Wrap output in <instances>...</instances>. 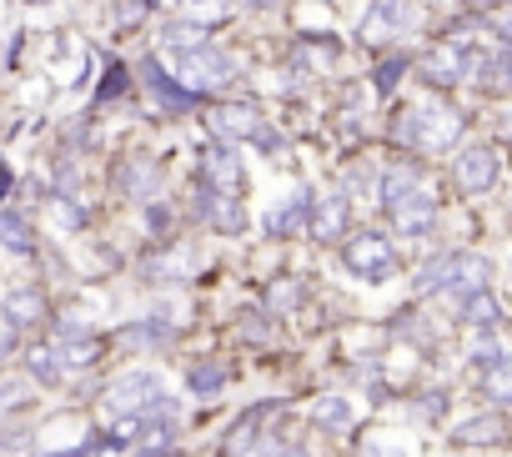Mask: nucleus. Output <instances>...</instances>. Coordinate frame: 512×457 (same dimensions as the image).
Masks as SVG:
<instances>
[{"label": "nucleus", "instance_id": "1", "mask_svg": "<svg viewBox=\"0 0 512 457\" xmlns=\"http://www.w3.org/2000/svg\"><path fill=\"white\" fill-rule=\"evenodd\" d=\"M397 146L407 151H447L457 136H462V116L447 111V106H407L392 126Z\"/></svg>", "mask_w": 512, "mask_h": 457}, {"label": "nucleus", "instance_id": "2", "mask_svg": "<svg viewBox=\"0 0 512 457\" xmlns=\"http://www.w3.org/2000/svg\"><path fill=\"white\" fill-rule=\"evenodd\" d=\"M111 407L121 417H151V412H176V402L166 397V382L146 367H131L111 382Z\"/></svg>", "mask_w": 512, "mask_h": 457}, {"label": "nucleus", "instance_id": "3", "mask_svg": "<svg viewBox=\"0 0 512 457\" xmlns=\"http://www.w3.org/2000/svg\"><path fill=\"white\" fill-rule=\"evenodd\" d=\"M171 61H176L186 91H196V96H211V91H221V86L236 81V61H231L221 46H211V41L196 46V51H181V56H171Z\"/></svg>", "mask_w": 512, "mask_h": 457}, {"label": "nucleus", "instance_id": "4", "mask_svg": "<svg viewBox=\"0 0 512 457\" xmlns=\"http://www.w3.org/2000/svg\"><path fill=\"white\" fill-rule=\"evenodd\" d=\"M342 262H347V272H357V277H367V282H387V277L397 272V252H392V242L377 237V232H357V237L342 247Z\"/></svg>", "mask_w": 512, "mask_h": 457}, {"label": "nucleus", "instance_id": "5", "mask_svg": "<svg viewBox=\"0 0 512 457\" xmlns=\"http://www.w3.org/2000/svg\"><path fill=\"white\" fill-rule=\"evenodd\" d=\"M417 26V0H372L367 16H362V41L382 46V41H397Z\"/></svg>", "mask_w": 512, "mask_h": 457}, {"label": "nucleus", "instance_id": "6", "mask_svg": "<svg viewBox=\"0 0 512 457\" xmlns=\"http://www.w3.org/2000/svg\"><path fill=\"white\" fill-rule=\"evenodd\" d=\"M196 216L211 226V232H226V237H236V232H246V206H241V196H231V191H216V186H196Z\"/></svg>", "mask_w": 512, "mask_h": 457}, {"label": "nucleus", "instance_id": "7", "mask_svg": "<svg viewBox=\"0 0 512 457\" xmlns=\"http://www.w3.org/2000/svg\"><path fill=\"white\" fill-rule=\"evenodd\" d=\"M201 181L206 186H216V191H231V196H241V186H246V171H241V151L231 146V141H211V146H201Z\"/></svg>", "mask_w": 512, "mask_h": 457}, {"label": "nucleus", "instance_id": "8", "mask_svg": "<svg viewBox=\"0 0 512 457\" xmlns=\"http://www.w3.org/2000/svg\"><path fill=\"white\" fill-rule=\"evenodd\" d=\"M452 181L462 186V191H492V181H497V151L492 146H467V151H457V166H452Z\"/></svg>", "mask_w": 512, "mask_h": 457}, {"label": "nucleus", "instance_id": "9", "mask_svg": "<svg viewBox=\"0 0 512 457\" xmlns=\"http://www.w3.org/2000/svg\"><path fill=\"white\" fill-rule=\"evenodd\" d=\"M472 51L462 46V41H447V46H437L427 61H422V81H432V86H457L467 71H472Z\"/></svg>", "mask_w": 512, "mask_h": 457}, {"label": "nucleus", "instance_id": "10", "mask_svg": "<svg viewBox=\"0 0 512 457\" xmlns=\"http://www.w3.org/2000/svg\"><path fill=\"white\" fill-rule=\"evenodd\" d=\"M211 131L221 141H256V136L267 131V121H262V111H256V106H216L211 111Z\"/></svg>", "mask_w": 512, "mask_h": 457}, {"label": "nucleus", "instance_id": "11", "mask_svg": "<svg viewBox=\"0 0 512 457\" xmlns=\"http://www.w3.org/2000/svg\"><path fill=\"white\" fill-rule=\"evenodd\" d=\"M141 81H146V91H151L171 116H181V111L196 106V91H186L181 81H171V71H161V61H146V66H141Z\"/></svg>", "mask_w": 512, "mask_h": 457}, {"label": "nucleus", "instance_id": "12", "mask_svg": "<svg viewBox=\"0 0 512 457\" xmlns=\"http://www.w3.org/2000/svg\"><path fill=\"white\" fill-rule=\"evenodd\" d=\"M116 181H121V191H131V196H151V191H161V161L146 156V151H131V156L121 161Z\"/></svg>", "mask_w": 512, "mask_h": 457}, {"label": "nucleus", "instance_id": "13", "mask_svg": "<svg viewBox=\"0 0 512 457\" xmlns=\"http://www.w3.org/2000/svg\"><path fill=\"white\" fill-rule=\"evenodd\" d=\"M312 191H292V201L287 206H277L267 221H262V232L267 237H292V232H307V221H312Z\"/></svg>", "mask_w": 512, "mask_h": 457}, {"label": "nucleus", "instance_id": "14", "mask_svg": "<svg viewBox=\"0 0 512 457\" xmlns=\"http://www.w3.org/2000/svg\"><path fill=\"white\" fill-rule=\"evenodd\" d=\"M347 216H352L347 196H322V201H312V221H307V232H312L317 242H337V237L347 232Z\"/></svg>", "mask_w": 512, "mask_h": 457}, {"label": "nucleus", "instance_id": "15", "mask_svg": "<svg viewBox=\"0 0 512 457\" xmlns=\"http://www.w3.org/2000/svg\"><path fill=\"white\" fill-rule=\"evenodd\" d=\"M392 221H397V232H402V237H427L432 226H437V196L422 186L407 206H397V211H392Z\"/></svg>", "mask_w": 512, "mask_h": 457}, {"label": "nucleus", "instance_id": "16", "mask_svg": "<svg viewBox=\"0 0 512 457\" xmlns=\"http://www.w3.org/2000/svg\"><path fill=\"white\" fill-rule=\"evenodd\" d=\"M377 191H382V206L397 211V206H407L422 191V176H417V166H387L382 181H377Z\"/></svg>", "mask_w": 512, "mask_h": 457}, {"label": "nucleus", "instance_id": "17", "mask_svg": "<svg viewBox=\"0 0 512 457\" xmlns=\"http://www.w3.org/2000/svg\"><path fill=\"white\" fill-rule=\"evenodd\" d=\"M502 437H507V417H502V412L467 417V422L452 432V442H457V447H492V442H502Z\"/></svg>", "mask_w": 512, "mask_h": 457}, {"label": "nucleus", "instance_id": "18", "mask_svg": "<svg viewBox=\"0 0 512 457\" xmlns=\"http://www.w3.org/2000/svg\"><path fill=\"white\" fill-rule=\"evenodd\" d=\"M0 247L31 257V252H41V237L31 232V221H26L21 211H0Z\"/></svg>", "mask_w": 512, "mask_h": 457}, {"label": "nucleus", "instance_id": "19", "mask_svg": "<svg viewBox=\"0 0 512 457\" xmlns=\"http://www.w3.org/2000/svg\"><path fill=\"white\" fill-rule=\"evenodd\" d=\"M206 41H211V31L196 26V21H171V26H161V51H166V56L196 51V46H206Z\"/></svg>", "mask_w": 512, "mask_h": 457}, {"label": "nucleus", "instance_id": "20", "mask_svg": "<svg viewBox=\"0 0 512 457\" xmlns=\"http://www.w3.org/2000/svg\"><path fill=\"white\" fill-rule=\"evenodd\" d=\"M452 272H457V252H452V257H437V262H427V267L412 277L417 297H437V292H447V287H452Z\"/></svg>", "mask_w": 512, "mask_h": 457}, {"label": "nucleus", "instance_id": "21", "mask_svg": "<svg viewBox=\"0 0 512 457\" xmlns=\"http://www.w3.org/2000/svg\"><path fill=\"white\" fill-rule=\"evenodd\" d=\"M41 312H46V302H41V292H31V287H21V292L6 297V317H11L16 332L31 327V322H41Z\"/></svg>", "mask_w": 512, "mask_h": 457}, {"label": "nucleus", "instance_id": "22", "mask_svg": "<svg viewBox=\"0 0 512 457\" xmlns=\"http://www.w3.org/2000/svg\"><path fill=\"white\" fill-rule=\"evenodd\" d=\"M467 327H497V297L487 292V287H477V292H467L462 297V312H457Z\"/></svg>", "mask_w": 512, "mask_h": 457}, {"label": "nucleus", "instance_id": "23", "mask_svg": "<svg viewBox=\"0 0 512 457\" xmlns=\"http://www.w3.org/2000/svg\"><path fill=\"white\" fill-rule=\"evenodd\" d=\"M272 412H277V402H256V407H246V412L236 417V427H231V447H246V442L256 437V427H262Z\"/></svg>", "mask_w": 512, "mask_h": 457}, {"label": "nucleus", "instance_id": "24", "mask_svg": "<svg viewBox=\"0 0 512 457\" xmlns=\"http://www.w3.org/2000/svg\"><path fill=\"white\" fill-rule=\"evenodd\" d=\"M26 362H31V372H36V377H41V382H51V387H56V382H66V377H71V372H66V362H61V352H56V347H36V352H26Z\"/></svg>", "mask_w": 512, "mask_h": 457}, {"label": "nucleus", "instance_id": "25", "mask_svg": "<svg viewBox=\"0 0 512 457\" xmlns=\"http://www.w3.org/2000/svg\"><path fill=\"white\" fill-rule=\"evenodd\" d=\"M186 382H191V392L216 397V392L226 387V367H221V362H196V367L186 372Z\"/></svg>", "mask_w": 512, "mask_h": 457}, {"label": "nucleus", "instance_id": "26", "mask_svg": "<svg viewBox=\"0 0 512 457\" xmlns=\"http://www.w3.org/2000/svg\"><path fill=\"white\" fill-rule=\"evenodd\" d=\"M317 422L332 427V432H342V427L352 422V407H347L342 397H322V402H317Z\"/></svg>", "mask_w": 512, "mask_h": 457}, {"label": "nucleus", "instance_id": "27", "mask_svg": "<svg viewBox=\"0 0 512 457\" xmlns=\"http://www.w3.org/2000/svg\"><path fill=\"white\" fill-rule=\"evenodd\" d=\"M487 392H492L497 402H512V352H507L497 367H487Z\"/></svg>", "mask_w": 512, "mask_h": 457}, {"label": "nucleus", "instance_id": "28", "mask_svg": "<svg viewBox=\"0 0 512 457\" xmlns=\"http://www.w3.org/2000/svg\"><path fill=\"white\" fill-rule=\"evenodd\" d=\"M181 11H186L196 26H211V21L226 16V0H181Z\"/></svg>", "mask_w": 512, "mask_h": 457}, {"label": "nucleus", "instance_id": "29", "mask_svg": "<svg viewBox=\"0 0 512 457\" xmlns=\"http://www.w3.org/2000/svg\"><path fill=\"white\" fill-rule=\"evenodd\" d=\"M21 402H31V382L26 377H6L0 382V407H21Z\"/></svg>", "mask_w": 512, "mask_h": 457}, {"label": "nucleus", "instance_id": "30", "mask_svg": "<svg viewBox=\"0 0 512 457\" xmlns=\"http://www.w3.org/2000/svg\"><path fill=\"white\" fill-rule=\"evenodd\" d=\"M402 71H407V61H402V56H392V61H382V66H377V91L387 96V91L397 86V76H402Z\"/></svg>", "mask_w": 512, "mask_h": 457}, {"label": "nucleus", "instance_id": "31", "mask_svg": "<svg viewBox=\"0 0 512 457\" xmlns=\"http://www.w3.org/2000/svg\"><path fill=\"white\" fill-rule=\"evenodd\" d=\"M362 457H407L402 442H382V437H367L362 442Z\"/></svg>", "mask_w": 512, "mask_h": 457}, {"label": "nucleus", "instance_id": "32", "mask_svg": "<svg viewBox=\"0 0 512 457\" xmlns=\"http://www.w3.org/2000/svg\"><path fill=\"white\" fill-rule=\"evenodd\" d=\"M297 297H302V287H297V282H287V287H272V307H277V312H287Z\"/></svg>", "mask_w": 512, "mask_h": 457}, {"label": "nucleus", "instance_id": "33", "mask_svg": "<svg viewBox=\"0 0 512 457\" xmlns=\"http://www.w3.org/2000/svg\"><path fill=\"white\" fill-rule=\"evenodd\" d=\"M492 31H497V41H502V46H507V51H512V6H507V11H497V16H492Z\"/></svg>", "mask_w": 512, "mask_h": 457}, {"label": "nucleus", "instance_id": "34", "mask_svg": "<svg viewBox=\"0 0 512 457\" xmlns=\"http://www.w3.org/2000/svg\"><path fill=\"white\" fill-rule=\"evenodd\" d=\"M6 447H11V452L31 447V432H26V427H11V432H6Z\"/></svg>", "mask_w": 512, "mask_h": 457}, {"label": "nucleus", "instance_id": "35", "mask_svg": "<svg viewBox=\"0 0 512 457\" xmlns=\"http://www.w3.org/2000/svg\"><path fill=\"white\" fill-rule=\"evenodd\" d=\"M136 457H181V452H176V447H141Z\"/></svg>", "mask_w": 512, "mask_h": 457}, {"label": "nucleus", "instance_id": "36", "mask_svg": "<svg viewBox=\"0 0 512 457\" xmlns=\"http://www.w3.org/2000/svg\"><path fill=\"white\" fill-rule=\"evenodd\" d=\"M6 196H11V166L0 161V201H6Z\"/></svg>", "mask_w": 512, "mask_h": 457}, {"label": "nucleus", "instance_id": "37", "mask_svg": "<svg viewBox=\"0 0 512 457\" xmlns=\"http://www.w3.org/2000/svg\"><path fill=\"white\" fill-rule=\"evenodd\" d=\"M282 457H312V452H307V447H292V452H282Z\"/></svg>", "mask_w": 512, "mask_h": 457}]
</instances>
